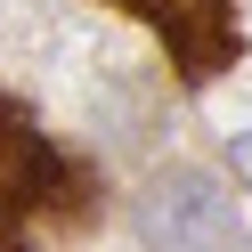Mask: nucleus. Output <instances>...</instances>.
Returning <instances> with one entry per match:
<instances>
[{"label": "nucleus", "mask_w": 252, "mask_h": 252, "mask_svg": "<svg viewBox=\"0 0 252 252\" xmlns=\"http://www.w3.org/2000/svg\"><path fill=\"white\" fill-rule=\"evenodd\" d=\"M90 195H98V179H82V163H65L25 106L0 98V252H41L73 236L98 212Z\"/></svg>", "instance_id": "f257e3e1"}, {"label": "nucleus", "mask_w": 252, "mask_h": 252, "mask_svg": "<svg viewBox=\"0 0 252 252\" xmlns=\"http://www.w3.org/2000/svg\"><path fill=\"white\" fill-rule=\"evenodd\" d=\"M114 8H130L138 25H155L171 41L187 82H212L236 57V0H114Z\"/></svg>", "instance_id": "f03ea898"}, {"label": "nucleus", "mask_w": 252, "mask_h": 252, "mask_svg": "<svg viewBox=\"0 0 252 252\" xmlns=\"http://www.w3.org/2000/svg\"><path fill=\"white\" fill-rule=\"evenodd\" d=\"M228 195H220L203 171H179V179H163L147 195V244L155 252H212L228 244Z\"/></svg>", "instance_id": "7ed1b4c3"}]
</instances>
